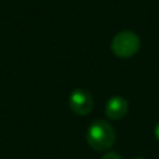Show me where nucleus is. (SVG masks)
I'll return each instance as SVG.
<instances>
[{
    "mask_svg": "<svg viewBox=\"0 0 159 159\" xmlns=\"http://www.w3.org/2000/svg\"><path fill=\"white\" fill-rule=\"evenodd\" d=\"M87 143L97 152L109 149L116 140V133L112 124L104 119H97L91 123L86 134Z\"/></svg>",
    "mask_w": 159,
    "mask_h": 159,
    "instance_id": "1",
    "label": "nucleus"
},
{
    "mask_svg": "<svg viewBox=\"0 0 159 159\" xmlns=\"http://www.w3.org/2000/svg\"><path fill=\"white\" fill-rule=\"evenodd\" d=\"M140 47V39L139 36L129 30L118 32L111 42L112 52L120 58H128L132 57L138 52Z\"/></svg>",
    "mask_w": 159,
    "mask_h": 159,
    "instance_id": "2",
    "label": "nucleus"
},
{
    "mask_svg": "<svg viewBox=\"0 0 159 159\" xmlns=\"http://www.w3.org/2000/svg\"><path fill=\"white\" fill-rule=\"evenodd\" d=\"M68 104L73 113L78 116H86L93 108V97L87 89L76 88L70 94Z\"/></svg>",
    "mask_w": 159,
    "mask_h": 159,
    "instance_id": "3",
    "label": "nucleus"
},
{
    "mask_svg": "<svg viewBox=\"0 0 159 159\" xmlns=\"http://www.w3.org/2000/svg\"><path fill=\"white\" fill-rule=\"evenodd\" d=\"M128 112V101L122 96H113L106 103V116L108 119H120Z\"/></svg>",
    "mask_w": 159,
    "mask_h": 159,
    "instance_id": "4",
    "label": "nucleus"
},
{
    "mask_svg": "<svg viewBox=\"0 0 159 159\" xmlns=\"http://www.w3.org/2000/svg\"><path fill=\"white\" fill-rule=\"evenodd\" d=\"M102 159H122V157L116 152H108L102 157Z\"/></svg>",
    "mask_w": 159,
    "mask_h": 159,
    "instance_id": "5",
    "label": "nucleus"
},
{
    "mask_svg": "<svg viewBox=\"0 0 159 159\" xmlns=\"http://www.w3.org/2000/svg\"><path fill=\"white\" fill-rule=\"evenodd\" d=\"M154 134H155V137H157V139L159 140V123L155 125V129H154Z\"/></svg>",
    "mask_w": 159,
    "mask_h": 159,
    "instance_id": "6",
    "label": "nucleus"
},
{
    "mask_svg": "<svg viewBox=\"0 0 159 159\" xmlns=\"http://www.w3.org/2000/svg\"><path fill=\"white\" fill-rule=\"evenodd\" d=\"M133 159H145V158H143V157H135V158H133Z\"/></svg>",
    "mask_w": 159,
    "mask_h": 159,
    "instance_id": "7",
    "label": "nucleus"
}]
</instances>
